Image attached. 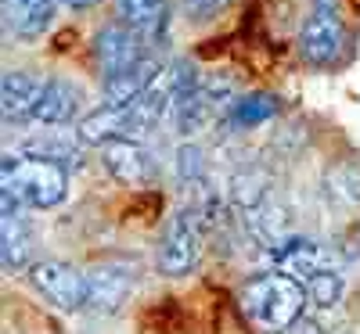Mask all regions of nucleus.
<instances>
[{
    "mask_svg": "<svg viewBox=\"0 0 360 334\" xmlns=\"http://www.w3.org/2000/svg\"><path fill=\"white\" fill-rule=\"evenodd\" d=\"M238 302H242L245 316L266 330V334H288L292 323L303 316L307 309V288L299 284L292 273L285 269H263L256 273V277H249L242 284V291H238Z\"/></svg>",
    "mask_w": 360,
    "mask_h": 334,
    "instance_id": "nucleus-1",
    "label": "nucleus"
},
{
    "mask_svg": "<svg viewBox=\"0 0 360 334\" xmlns=\"http://www.w3.org/2000/svg\"><path fill=\"white\" fill-rule=\"evenodd\" d=\"M4 194H11L22 208H54L69 194V166L33 151L4 155Z\"/></svg>",
    "mask_w": 360,
    "mask_h": 334,
    "instance_id": "nucleus-2",
    "label": "nucleus"
},
{
    "mask_svg": "<svg viewBox=\"0 0 360 334\" xmlns=\"http://www.w3.org/2000/svg\"><path fill=\"white\" fill-rule=\"evenodd\" d=\"M202 259V223H198V212L191 208H180L169 216L162 241H159V252H155V269L162 277L176 281V277H188V273L198 266Z\"/></svg>",
    "mask_w": 360,
    "mask_h": 334,
    "instance_id": "nucleus-3",
    "label": "nucleus"
},
{
    "mask_svg": "<svg viewBox=\"0 0 360 334\" xmlns=\"http://www.w3.org/2000/svg\"><path fill=\"white\" fill-rule=\"evenodd\" d=\"M29 281H33V288L44 295V302H51L54 309H62V313L86 309V298H90L86 273L76 269L72 262L40 259V262L29 266Z\"/></svg>",
    "mask_w": 360,
    "mask_h": 334,
    "instance_id": "nucleus-4",
    "label": "nucleus"
},
{
    "mask_svg": "<svg viewBox=\"0 0 360 334\" xmlns=\"http://www.w3.org/2000/svg\"><path fill=\"white\" fill-rule=\"evenodd\" d=\"M342 47H346V25L335 4H317L299 29V54L314 69H332L342 58Z\"/></svg>",
    "mask_w": 360,
    "mask_h": 334,
    "instance_id": "nucleus-5",
    "label": "nucleus"
},
{
    "mask_svg": "<svg viewBox=\"0 0 360 334\" xmlns=\"http://www.w3.org/2000/svg\"><path fill=\"white\" fill-rule=\"evenodd\" d=\"M94 54H98V65H101V79L119 76V72H130L141 62L152 58V44H148L141 33H134L130 25L123 22H108L94 33Z\"/></svg>",
    "mask_w": 360,
    "mask_h": 334,
    "instance_id": "nucleus-6",
    "label": "nucleus"
},
{
    "mask_svg": "<svg viewBox=\"0 0 360 334\" xmlns=\"http://www.w3.org/2000/svg\"><path fill=\"white\" fill-rule=\"evenodd\" d=\"M86 309L94 316H112L127 306V298L134 291V269L127 262H98L86 269Z\"/></svg>",
    "mask_w": 360,
    "mask_h": 334,
    "instance_id": "nucleus-7",
    "label": "nucleus"
},
{
    "mask_svg": "<svg viewBox=\"0 0 360 334\" xmlns=\"http://www.w3.org/2000/svg\"><path fill=\"white\" fill-rule=\"evenodd\" d=\"M101 162L108 176L123 187H148L155 180V159L141 140H108L101 144Z\"/></svg>",
    "mask_w": 360,
    "mask_h": 334,
    "instance_id": "nucleus-8",
    "label": "nucleus"
},
{
    "mask_svg": "<svg viewBox=\"0 0 360 334\" xmlns=\"http://www.w3.org/2000/svg\"><path fill=\"white\" fill-rule=\"evenodd\" d=\"M0 259H4V269H25L29 259H33V227L25 220V208L4 194V216H0Z\"/></svg>",
    "mask_w": 360,
    "mask_h": 334,
    "instance_id": "nucleus-9",
    "label": "nucleus"
},
{
    "mask_svg": "<svg viewBox=\"0 0 360 334\" xmlns=\"http://www.w3.org/2000/svg\"><path fill=\"white\" fill-rule=\"evenodd\" d=\"M270 259H274L278 269L292 273L299 284H307L314 273H321V269H328V266H335L332 259H328V252L317 245V241L299 237V234H285L278 245L270 248Z\"/></svg>",
    "mask_w": 360,
    "mask_h": 334,
    "instance_id": "nucleus-10",
    "label": "nucleus"
},
{
    "mask_svg": "<svg viewBox=\"0 0 360 334\" xmlns=\"http://www.w3.org/2000/svg\"><path fill=\"white\" fill-rule=\"evenodd\" d=\"M79 112H83V90L69 79H47L29 123L33 126H72Z\"/></svg>",
    "mask_w": 360,
    "mask_h": 334,
    "instance_id": "nucleus-11",
    "label": "nucleus"
},
{
    "mask_svg": "<svg viewBox=\"0 0 360 334\" xmlns=\"http://www.w3.org/2000/svg\"><path fill=\"white\" fill-rule=\"evenodd\" d=\"M44 83L37 72H25V69H15L4 76V86H0V108H4V123L8 126H22L29 123L40 94H44Z\"/></svg>",
    "mask_w": 360,
    "mask_h": 334,
    "instance_id": "nucleus-12",
    "label": "nucleus"
},
{
    "mask_svg": "<svg viewBox=\"0 0 360 334\" xmlns=\"http://www.w3.org/2000/svg\"><path fill=\"white\" fill-rule=\"evenodd\" d=\"M112 18L130 25L148 44L162 40L169 22V0H112Z\"/></svg>",
    "mask_w": 360,
    "mask_h": 334,
    "instance_id": "nucleus-13",
    "label": "nucleus"
},
{
    "mask_svg": "<svg viewBox=\"0 0 360 334\" xmlns=\"http://www.w3.org/2000/svg\"><path fill=\"white\" fill-rule=\"evenodd\" d=\"M4 4V29L18 40H33L54 18L58 0H0Z\"/></svg>",
    "mask_w": 360,
    "mask_h": 334,
    "instance_id": "nucleus-14",
    "label": "nucleus"
},
{
    "mask_svg": "<svg viewBox=\"0 0 360 334\" xmlns=\"http://www.w3.org/2000/svg\"><path fill=\"white\" fill-rule=\"evenodd\" d=\"M278 115V98L266 94V90H252V94H242L224 115V126L234 130V133H245V130H256L263 123Z\"/></svg>",
    "mask_w": 360,
    "mask_h": 334,
    "instance_id": "nucleus-15",
    "label": "nucleus"
},
{
    "mask_svg": "<svg viewBox=\"0 0 360 334\" xmlns=\"http://www.w3.org/2000/svg\"><path fill=\"white\" fill-rule=\"evenodd\" d=\"M40 130H44V133H40V137H33V140H25V147H22V151H33V155L54 159V162H62V166L79 162V144H83V137H79V133L62 130V137H54V130H58V126H40Z\"/></svg>",
    "mask_w": 360,
    "mask_h": 334,
    "instance_id": "nucleus-16",
    "label": "nucleus"
},
{
    "mask_svg": "<svg viewBox=\"0 0 360 334\" xmlns=\"http://www.w3.org/2000/svg\"><path fill=\"white\" fill-rule=\"evenodd\" d=\"M303 288H307L310 306H317V309H332V306H339L342 295H346V281H342V273H339L335 266H328V269L314 273V277H310Z\"/></svg>",
    "mask_w": 360,
    "mask_h": 334,
    "instance_id": "nucleus-17",
    "label": "nucleus"
},
{
    "mask_svg": "<svg viewBox=\"0 0 360 334\" xmlns=\"http://www.w3.org/2000/svg\"><path fill=\"white\" fill-rule=\"evenodd\" d=\"M176 169H180V180L184 184H195V180L202 176V151L195 144H184L176 155Z\"/></svg>",
    "mask_w": 360,
    "mask_h": 334,
    "instance_id": "nucleus-18",
    "label": "nucleus"
},
{
    "mask_svg": "<svg viewBox=\"0 0 360 334\" xmlns=\"http://www.w3.org/2000/svg\"><path fill=\"white\" fill-rule=\"evenodd\" d=\"M227 4H231V0H184V18L209 22V18H217Z\"/></svg>",
    "mask_w": 360,
    "mask_h": 334,
    "instance_id": "nucleus-19",
    "label": "nucleus"
},
{
    "mask_svg": "<svg viewBox=\"0 0 360 334\" xmlns=\"http://www.w3.org/2000/svg\"><path fill=\"white\" fill-rule=\"evenodd\" d=\"M288 334H324V330H321V323H317L314 316H307V313H303V316H299V320L292 323V330H288Z\"/></svg>",
    "mask_w": 360,
    "mask_h": 334,
    "instance_id": "nucleus-20",
    "label": "nucleus"
},
{
    "mask_svg": "<svg viewBox=\"0 0 360 334\" xmlns=\"http://www.w3.org/2000/svg\"><path fill=\"white\" fill-rule=\"evenodd\" d=\"M58 4H62V8H72V11H83V8L94 4V0H58Z\"/></svg>",
    "mask_w": 360,
    "mask_h": 334,
    "instance_id": "nucleus-21",
    "label": "nucleus"
},
{
    "mask_svg": "<svg viewBox=\"0 0 360 334\" xmlns=\"http://www.w3.org/2000/svg\"><path fill=\"white\" fill-rule=\"evenodd\" d=\"M314 4H332V0H314Z\"/></svg>",
    "mask_w": 360,
    "mask_h": 334,
    "instance_id": "nucleus-22",
    "label": "nucleus"
}]
</instances>
